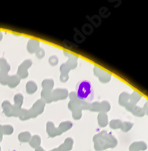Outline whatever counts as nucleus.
Segmentation results:
<instances>
[{"mask_svg":"<svg viewBox=\"0 0 148 151\" xmlns=\"http://www.w3.org/2000/svg\"><path fill=\"white\" fill-rule=\"evenodd\" d=\"M14 101H15V105L14 106L17 108L21 109V106L24 102V96L21 94H16L14 97Z\"/></svg>","mask_w":148,"mask_h":151,"instance_id":"aec40b11","label":"nucleus"},{"mask_svg":"<svg viewBox=\"0 0 148 151\" xmlns=\"http://www.w3.org/2000/svg\"><path fill=\"white\" fill-rule=\"evenodd\" d=\"M98 125L101 128L106 127L109 124L108 116L105 113H100L98 116Z\"/></svg>","mask_w":148,"mask_h":151,"instance_id":"f8f14e48","label":"nucleus"},{"mask_svg":"<svg viewBox=\"0 0 148 151\" xmlns=\"http://www.w3.org/2000/svg\"><path fill=\"white\" fill-rule=\"evenodd\" d=\"M32 64H33V62L30 60H26L23 62L18 68V71H17V75H18L20 79H24L27 78L28 75H29L28 69L31 67Z\"/></svg>","mask_w":148,"mask_h":151,"instance_id":"1a4fd4ad","label":"nucleus"},{"mask_svg":"<svg viewBox=\"0 0 148 151\" xmlns=\"http://www.w3.org/2000/svg\"><path fill=\"white\" fill-rule=\"evenodd\" d=\"M122 122L119 119H113L110 122L109 125L112 129H121L122 126Z\"/></svg>","mask_w":148,"mask_h":151,"instance_id":"a211bd4d","label":"nucleus"},{"mask_svg":"<svg viewBox=\"0 0 148 151\" xmlns=\"http://www.w3.org/2000/svg\"><path fill=\"white\" fill-rule=\"evenodd\" d=\"M40 142H41V138H40V135H34L33 137H32L31 139H30V145L33 147L35 146V144H36V146L37 145H40Z\"/></svg>","mask_w":148,"mask_h":151,"instance_id":"4be33fe9","label":"nucleus"},{"mask_svg":"<svg viewBox=\"0 0 148 151\" xmlns=\"http://www.w3.org/2000/svg\"><path fill=\"white\" fill-rule=\"evenodd\" d=\"M134 124L130 122H122V126L121 131L123 132H128L131 130V128L133 127Z\"/></svg>","mask_w":148,"mask_h":151,"instance_id":"412c9836","label":"nucleus"},{"mask_svg":"<svg viewBox=\"0 0 148 151\" xmlns=\"http://www.w3.org/2000/svg\"><path fill=\"white\" fill-rule=\"evenodd\" d=\"M42 91L41 92V99L45 104L52 102V91L54 87V80L52 79H45L42 83Z\"/></svg>","mask_w":148,"mask_h":151,"instance_id":"423d86ee","label":"nucleus"},{"mask_svg":"<svg viewBox=\"0 0 148 151\" xmlns=\"http://www.w3.org/2000/svg\"><path fill=\"white\" fill-rule=\"evenodd\" d=\"M129 95L127 92H122L119 97V104L120 106H126L129 101Z\"/></svg>","mask_w":148,"mask_h":151,"instance_id":"4468645a","label":"nucleus"},{"mask_svg":"<svg viewBox=\"0 0 148 151\" xmlns=\"http://www.w3.org/2000/svg\"><path fill=\"white\" fill-rule=\"evenodd\" d=\"M94 73H95V76L98 77L99 79V80H100L101 83H109L110 79H111V77H112L111 74L103 70L102 69L99 68L98 67H94Z\"/></svg>","mask_w":148,"mask_h":151,"instance_id":"6e6552de","label":"nucleus"},{"mask_svg":"<svg viewBox=\"0 0 148 151\" xmlns=\"http://www.w3.org/2000/svg\"><path fill=\"white\" fill-rule=\"evenodd\" d=\"M38 86L34 81H29L26 85V91L28 94H33L37 91Z\"/></svg>","mask_w":148,"mask_h":151,"instance_id":"ddd939ff","label":"nucleus"},{"mask_svg":"<svg viewBox=\"0 0 148 151\" xmlns=\"http://www.w3.org/2000/svg\"><path fill=\"white\" fill-rule=\"evenodd\" d=\"M27 48V51L29 54L36 53V52L38 50V48H40V42L34 40H29Z\"/></svg>","mask_w":148,"mask_h":151,"instance_id":"9b49d317","label":"nucleus"},{"mask_svg":"<svg viewBox=\"0 0 148 151\" xmlns=\"http://www.w3.org/2000/svg\"><path fill=\"white\" fill-rule=\"evenodd\" d=\"M69 96L70 101L68 104V108L72 111L73 118L75 120H79L82 118V115H83L82 110H89L90 104L83 101L78 98L75 91L70 92V94H69Z\"/></svg>","mask_w":148,"mask_h":151,"instance_id":"f257e3e1","label":"nucleus"},{"mask_svg":"<svg viewBox=\"0 0 148 151\" xmlns=\"http://www.w3.org/2000/svg\"><path fill=\"white\" fill-rule=\"evenodd\" d=\"M76 96L80 100L87 103L91 102L94 98L93 87L89 81L84 80L76 86Z\"/></svg>","mask_w":148,"mask_h":151,"instance_id":"f03ea898","label":"nucleus"},{"mask_svg":"<svg viewBox=\"0 0 148 151\" xmlns=\"http://www.w3.org/2000/svg\"><path fill=\"white\" fill-rule=\"evenodd\" d=\"M18 138L22 142H28L31 138V134L29 132H21V134H19V135H18Z\"/></svg>","mask_w":148,"mask_h":151,"instance_id":"6ab92c4d","label":"nucleus"},{"mask_svg":"<svg viewBox=\"0 0 148 151\" xmlns=\"http://www.w3.org/2000/svg\"><path fill=\"white\" fill-rule=\"evenodd\" d=\"M35 54H36V58H37L42 59L43 57L45 56V50L43 49V48H40H40H38V50L36 51V53H35Z\"/></svg>","mask_w":148,"mask_h":151,"instance_id":"b1692460","label":"nucleus"},{"mask_svg":"<svg viewBox=\"0 0 148 151\" xmlns=\"http://www.w3.org/2000/svg\"><path fill=\"white\" fill-rule=\"evenodd\" d=\"M64 55H67L69 59L66 63L63 64L60 67V80L61 83H67L69 79V73L73 69H75L77 67L78 57L74 55H71L70 53L64 52Z\"/></svg>","mask_w":148,"mask_h":151,"instance_id":"20e7f679","label":"nucleus"},{"mask_svg":"<svg viewBox=\"0 0 148 151\" xmlns=\"http://www.w3.org/2000/svg\"><path fill=\"white\" fill-rule=\"evenodd\" d=\"M111 109V105L107 101L101 102H94L90 104L89 110L91 112H99L100 113H107Z\"/></svg>","mask_w":148,"mask_h":151,"instance_id":"0eeeda50","label":"nucleus"},{"mask_svg":"<svg viewBox=\"0 0 148 151\" xmlns=\"http://www.w3.org/2000/svg\"><path fill=\"white\" fill-rule=\"evenodd\" d=\"M73 127V123L70 121H65L60 123L57 128L55 127V125L52 122L48 121L46 125V132L49 137H55L56 136H59L62 134L64 132Z\"/></svg>","mask_w":148,"mask_h":151,"instance_id":"39448f33","label":"nucleus"},{"mask_svg":"<svg viewBox=\"0 0 148 151\" xmlns=\"http://www.w3.org/2000/svg\"><path fill=\"white\" fill-rule=\"evenodd\" d=\"M143 110L144 111L145 114H147V115L148 116V101H147L146 103H145L144 106L143 107Z\"/></svg>","mask_w":148,"mask_h":151,"instance_id":"393cba45","label":"nucleus"},{"mask_svg":"<svg viewBox=\"0 0 148 151\" xmlns=\"http://www.w3.org/2000/svg\"><path fill=\"white\" fill-rule=\"evenodd\" d=\"M58 61H59V59H58V57L57 55H52L49 58H48V63L50 64L51 66L52 67H55V66L57 65L58 64Z\"/></svg>","mask_w":148,"mask_h":151,"instance_id":"5701e85b","label":"nucleus"},{"mask_svg":"<svg viewBox=\"0 0 148 151\" xmlns=\"http://www.w3.org/2000/svg\"><path fill=\"white\" fill-rule=\"evenodd\" d=\"M45 103L42 99L36 101L33 104L32 108L29 110H24V109L21 110V114L19 116L20 119L22 121H26L30 119L36 118L43 113L45 110Z\"/></svg>","mask_w":148,"mask_h":151,"instance_id":"7ed1b4c3","label":"nucleus"},{"mask_svg":"<svg viewBox=\"0 0 148 151\" xmlns=\"http://www.w3.org/2000/svg\"><path fill=\"white\" fill-rule=\"evenodd\" d=\"M69 95V92L65 88H57L52 91V100L53 101H63Z\"/></svg>","mask_w":148,"mask_h":151,"instance_id":"9d476101","label":"nucleus"},{"mask_svg":"<svg viewBox=\"0 0 148 151\" xmlns=\"http://www.w3.org/2000/svg\"><path fill=\"white\" fill-rule=\"evenodd\" d=\"M130 112L132 113L133 115H134L135 116H138V117H143L145 115L144 111L143 108L139 107V106H134V107L131 109V110Z\"/></svg>","mask_w":148,"mask_h":151,"instance_id":"f3484780","label":"nucleus"},{"mask_svg":"<svg viewBox=\"0 0 148 151\" xmlns=\"http://www.w3.org/2000/svg\"><path fill=\"white\" fill-rule=\"evenodd\" d=\"M142 98L141 94H140L139 93L137 92V91H133L132 94L130 95L129 97V103L131 104L132 105H136V104L139 101L141 98Z\"/></svg>","mask_w":148,"mask_h":151,"instance_id":"2eb2a0df","label":"nucleus"},{"mask_svg":"<svg viewBox=\"0 0 148 151\" xmlns=\"http://www.w3.org/2000/svg\"><path fill=\"white\" fill-rule=\"evenodd\" d=\"M147 148V145L143 141H139V142H134L130 147V150L134 151H138L140 150H145Z\"/></svg>","mask_w":148,"mask_h":151,"instance_id":"dca6fc26","label":"nucleus"}]
</instances>
